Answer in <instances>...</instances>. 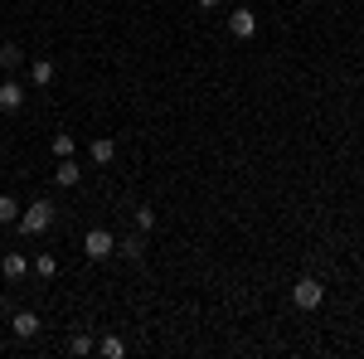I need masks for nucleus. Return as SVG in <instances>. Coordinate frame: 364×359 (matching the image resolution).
I'll return each instance as SVG.
<instances>
[{
  "mask_svg": "<svg viewBox=\"0 0 364 359\" xmlns=\"http://www.w3.org/2000/svg\"><path fill=\"white\" fill-rule=\"evenodd\" d=\"M195 5H199V10H214V5H219V0H195Z\"/></svg>",
  "mask_w": 364,
  "mask_h": 359,
  "instance_id": "obj_19",
  "label": "nucleus"
},
{
  "mask_svg": "<svg viewBox=\"0 0 364 359\" xmlns=\"http://www.w3.org/2000/svg\"><path fill=\"white\" fill-rule=\"evenodd\" d=\"M87 156H92L97 166H112V161H117V141L112 136H97L92 146H87Z\"/></svg>",
  "mask_w": 364,
  "mask_h": 359,
  "instance_id": "obj_11",
  "label": "nucleus"
},
{
  "mask_svg": "<svg viewBox=\"0 0 364 359\" xmlns=\"http://www.w3.org/2000/svg\"><path fill=\"white\" fill-rule=\"evenodd\" d=\"M68 350H73V355H92V350H97V345H92V340H87V335H73V345H68Z\"/></svg>",
  "mask_w": 364,
  "mask_h": 359,
  "instance_id": "obj_18",
  "label": "nucleus"
},
{
  "mask_svg": "<svg viewBox=\"0 0 364 359\" xmlns=\"http://www.w3.org/2000/svg\"><path fill=\"white\" fill-rule=\"evenodd\" d=\"M10 331L20 335V340H34V335H39V316H34V311H15V316H10Z\"/></svg>",
  "mask_w": 364,
  "mask_h": 359,
  "instance_id": "obj_6",
  "label": "nucleus"
},
{
  "mask_svg": "<svg viewBox=\"0 0 364 359\" xmlns=\"http://www.w3.org/2000/svg\"><path fill=\"white\" fill-rule=\"evenodd\" d=\"M54 180L63 185V190H73V185L83 180V170H78V161H73V156H63V161H58V170H54Z\"/></svg>",
  "mask_w": 364,
  "mask_h": 359,
  "instance_id": "obj_10",
  "label": "nucleus"
},
{
  "mask_svg": "<svg viewBox=\"0 0 364 359\" xmlns=\"http://www.w3.org/2000/svg\"><path fill=\"white\" fill-rule=\"evenodd\" d=\"M49 223H54V204H49V199H34L29 209H20V219H15V228H20L25 238H34V233H44Z\"/></svg>",
  "mask_w": 364,
  "mask_h": 359,
  "instance_id": "obj_1",
  "label": "nucleus"
},
{
  "mask_svg": "<svg viewBox=\"0 0 364 359\" xmlns=\"http://www.w3.org/2000/svg\"><path fill=\"white\" fill-rule=\"evenodd\" d=\"M29 78H34V87H49V83L58 78L54 58H34V63H29Z\"/></svg>",
  "mask_w": 364,
  "mask_h": 359,
  "instance_id": "obj_8",
  "label": "nucleus"
},
{
  "mask_svg": "<svg viewBox=\"0 0 364 359\" xmlns=\"http://www.w3.org/2000/svg\"><path fill=\"white\" fill-rule=\"evenodd\" d=\"M25 107V87L15 83V78H5L0 83V112H20Z\"/></svg>",
  "mask_w": 364,
  "mask_h": 359,
  "instance_id": "obj_5",
  "label": "nucleus"
},
{
  "mask_svg": "<svg viewBox=\"0 0 364 359\" xmlns=\"http://www.w3.org/2000/svg\"><path fill=\"white\" fill-rule=\"evenodd\" d=\"M117 252H122V257H127V262H141V257H146V233H132V238H122V243H117Z\"/></svg>",
  "mask_w": 364,
  "mask_h": 359,
  "instance_id": "obj_9",
  "label": "nucleus"
},
{
  "mask_svg": "<svg viewBox=\"0 0 364 359\" xmlns=\"http://www.w3.org/2000/svg\"><path fill=\"white\" fill-rule=\"evenodd\" d=\"M25 63V49L20 44H0V68H20Z\"/></svg>",
  "mask_w": 364,
  "mask_h": 359,
  "instance_id": "obj_13",
  "label": "nucleus"
},
{
  "mask_svg": "<svg viewBox=\"0 0 364 359\" xmlns=\"http://www.w3.org/2000/svg\"><path fill=\"white\" fill-rule=\"evenodd\" d=\"M97 355H107V359H122V355H127V345H122L117 335H107V340H97Z\"/></svg>",
  "mask_w": 364,
  "mask_h": 359,
  "instance_id": "obj_14",
  "label": "nucleus"
},
{
  "mask_svg": "<svg viewBox=\"0 0 364 359\" xmlns=\"http://www.w3.org/2000/svg\"><path fill=\"white\" fill-rule=\"evenodd\" d=\"M291 301L301 306V311H316V306L326 301V286H321V282H316V277H301V282H296V286H291Z\"/></svg>",
  "mask_w": 364,
  "mask_h": 359,
  "instance_id": "obj_3",
  "label": "nucleus"
},
{
  "mask_svg": "<svg viewBox=\"0 0 364 359\" xmlns=\"http://www.w3.org/2000/svg\"><path fill=\"white\" fill-rule=\"evenodd\" d=\"M73 151H78V141L68 136V132H58V136H54V156L63 161V156H73Z\"/></svg>",
  "mask_w": 364,
  "mask_h": 359,
  "instance_id": "obj_15",
  "label": "nucleus"
},
{
  "mask_svg": "<svg viewBox=\"0 0 364 359\" xmlns=\"http://www.w3.org/2000/svg\"><path fill=\"white\" fill-rule=\"evenodd\" d=\"M83 252L92 257V262H102V257H112V252H117V238L107 233V228H87V233H83Z\"/></svg>",
  "mask_w": 364,
  "mask_h": 359,
  "instance_id": "obj_2",
  "label": "nucleus"
},
{
  "mask_svg": "<svg viewBox=\"0 0 364 359\" xmlns=\"http://www.w3.org/2000/svg\"><path fill=\"white\" fill-rule=\"evenodd\" d=\"M25 272H29L25 252H5V257H0V277H5V282H20Z\"/></svg>",
  "mask_w": 364,
  "mask_h": 359,
  "instance_id": "obj_7",
  "label": "nucleus"
},
{
  "mask_svg": "<svg viewBox=\"0 0 364 359\" xmlns=\"http://www.w3.org/2000/svg\"><path fill=\"white\" fill-rule=\"evenodd\" d=\"M228 29H233V39H252L257 34V15L252 10H233L228 15Z\"/></svg>",
  "mask_w": 364,
  "mask_h": 359,
  "instance_id": "obj_4",
  "label": "nucleus"
},
{
  "mask_svg": "<svg viewBox=\"0 0 364 359\" xmlns=\"http://www.w3.org/2000/svg\"><path fill=\"white\" fill-rule=\"evenodd\" d=\"M34 277H39V282H49V277H58V257H49V252H39V257H34Z\"/></svg>",
  "mask_w": 364,
  "mask_h": 359,
  "instance_id": "obj_12",
  "label": "nucleus"
},
{
  "mask_svg": "<svg viewBox=\"0 0 364 359\" xmlns=\"http://www.w3.org/2000/svg\"><path fill=\"white\" fill-rule=\"evenodd\" d=\"M136 228H141V233H151V228H156V209H136Z\"/></svg>",
  "mask_w": 364,
  "mask_h": 359,
  "instance_id": "obj_17",
  "label": "nucleus"
},
{
  "mask_svg": "<svg viewBox=\"0 0 364 359\" xmlns=\"http://www.w3.org/2000/svg\"><path fill=\"white\" fill-rule=\"evenodd\" d=\"M0 316H10V296H0Z\"/></svg>",
  "mask_w": 364,
  "mask_h": 359,
  "instance_id": "obj_20",
  "label": "nucleus"
},
{
  "mask_svg": "<svg viewBox=\"0 0 364 359\" xmlns=\"http://www.w3.org/2000/svg\"><path fill=\"white\" fill-rule=\"evenodd\" d=\"M15 219H20V204L10 194H0V223H15Z\"/></svg>",
  "mask_w": 364,
  "mask_h": 359,
  "instance_id": "obj_16",
  "label": "nucleus"
}]
</instances>
